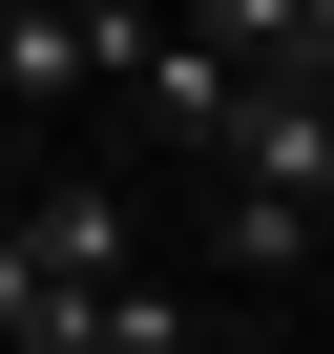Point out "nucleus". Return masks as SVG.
<instances>
[{"label":"nucleus","mask_w":334,"mask_h":354,"mask_svg":"<svg viewBox=\"0 0 334 354\" xmlns=\"http://www.w3.org/2000/svg\"><path fill=\"white\" fill-rule=\"evenodd\" d=\"M0 209H21V250H42V292H63V313L146 271V230H125V188H105V167H42V146H21V188H0ZM63 313H42V354H63Z\"/></svg>","instance_id":"nucleus-1"},{"label":"nucleus","mask_w":334,"mask_h":354,"mask_svg":"<svg viewBox=\"0 0 334 354\" xmlns=\"http://www.w3.org/2000/svg\"><path fill=\"white\" fill-rule=\"evenodd\" d=\"M42 313H63V292H42V250H21V209H0V354H42Z\"/></svg>","instance_id":"nucleus-2"}]
</instances>
